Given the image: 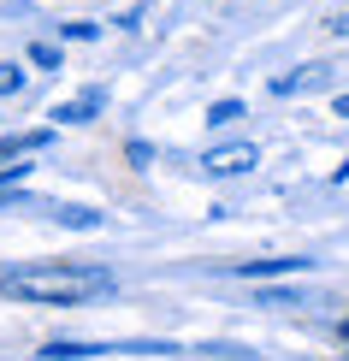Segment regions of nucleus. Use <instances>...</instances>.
I'll return each mask as SVG.
<instances>
[{
    "instance_id": "f8f14e48",
    "label": "nucleus",
    "mask_w": 349,
    "mask_h": 361,
    "mask_svg": "<svg viewBox=\"0 0 349 361\" xmlns=\"http://www.w3.org/2000/svg\"><path fill=\"white\" fill-rule=\"evenodd\" d=\"M66 36H71V42H95L101 24H66Z\"/></svg>"
},
{
    "instance_id": "0eeeda50",
    "label": "nucleus",
    "mask_w": 349,
    "mask_h": 361,
    "mask_svg": "<svg viewBox=\"0 0 349 361\" xmlns=\"http://www.w3.org/2000/svg\"><path fill=\"white\" fill-rule=\"evenodd\" d=\"M54 219H59V225H71V231H101V225H107L95 207H59Z\"/></svg>"
},
{
    "instance_id": "39448f33",
    "label": "nucleus",
    "mask_w": 349,
    "mask_h": 361,
    "mask_svg": "<svg viewBox=\"0 0 349 361\" xmlns=\"http://www.w3.org/2000/svg\"><path fill=\"white\" fill-rule=\"evenodd\" d=\"M48 142H54V130H24V137H6V142H0V166H6V160H24V154H42Z\"/></svg>"
},
{
    "instance_id": "9b49d317",
    "label": "nucleus",
    "mask_w": 349,
    "mask_h": 361,
    "mask_svg": "<svg viewBox=\"0 0 349 361\" xmlns=\"http://www.w3.org/2000/svg\"><path fill=\"white\" fill-rule=\"evenodd\" d=\"M125 160H130V166H154V142H130Z\"/></svg>"
},
{
    "instance_id": "f03ea898",
    "label": "nucleus",
    "mask_w": 349,
    "mask_h": 361,
    "mask_svg": "<svg viewBox=\"0 0 349 361\" xmlns=\"http://www.w3.org/2000/svg\"><path fill=\"white\" fill-rule=\"evenodd\" d=\"M255 166H261V148H255V142H231V148H207V154H202V172L207 178H243Z\"/></svg>"
},
{
    "instance_id": "7ed1b4c3",
    "label": "nucleus",
    "mask_w": 349,
    "mask_h": 361,
    "mask_svg": "<svg viewBox=\"0 0 349 361\" xmlns=\"http://www.w3.org/2000/svg\"><path fill=\"white\" fill-rule=\"evenodd\" d=\"M308 255H278V261H237L231 273L237 279H278V273H308Z\"/></svg>"
},
{
    "instance_id": "ddd939ff",
    "label": "nucleus",
    "mask_w": 349,
    "mask_h": 361,
    "mask_svg": "<svg viewBox=\"0 0 349 361\" xmlns=\"http://www.w3.org/2000/svg\"><path fill=\"white\" fill-rule=\"evenodd\" d=\"M18 195H24V184H12V178H0V207H6V202H18Z\"/></svg>"
},
{
    "instance_id": "dca6fc26",
    "label": "nucleus",
    "mask_w": 349,
    "mask_h": 361,
    "mask_svg": "<svg viewBox=\"0 0 349 361\" xmlns=\"http://www.w3.org/2000/svg\"><path fill=\"white\" fill-rule=\"evenodd\" d=\"M343 338H349V326H343Z\"/></svg>"
},
{
    "instance_id": "6e6552de",
    "label": "nucleus",
    "mask_w": 349,
    "mask_h": 361,
    "mask_svg": "<svg viewBox=\"0 0 349 361\" xmlns=\"http://www.w3.org/2000/svg\"><path fill=\"white\" fill-rule=\"evenodd\" d=\"M24 83H30V71L6 59V66H0V95H24Z\"/></svg>"
},
{
    "instance_id": "423d86ee",
    "label": "nucleus",
    "mask_w": 349,
    "mask_h": 361,
    "mask_svg": "<svg viewBox=\"0 0 349 361\" xmlns=\"http://www.w3.org/2000/svg\"><path fill=\"white\" fill-rule=\"evenodd\" d=\"M314 83H326V66H302L290 78H272V95H296V89H314Z\"/></svg>"
},
{
    "instance_id": "9d476101",
    "label": "nucleus",
    "mask_w": 349,
    "mask_h": 361,
    "mask_svg": "<svg viewBox=\"0 0 349 361\" xmlns=\"http://www.w3.org/2000/svg\"><path fill=\"white\" fill-rule=\"evenodd\" d=\"M30 66H59V48H54V42H36V48H30Z\"/></svg>"
},
{
    "instance_id": "20e7f679",
    "label": "nucleus",
    "mask_w": 349,
    "mask_h": 361,
    "mask_svg": "<svg viewBox=\"0 0 349 361\" xmlns=\"http://www.w3.org/2000/svg\"><path fill=\"white\" fill-rule=\"evenodd\" d=\"M101 107H107V95H101V89H83L78 101H59L48 118H54V125H89V118H95Z\"/></svg>"
},
{
    "instance_id": "f257e3e1",
    "label": "nucleus",
    "mask_w": 349,
    "mask_h": 361,
    "mask_svg": "<svg viewBox=\"0 0 349 361\" xmlns=\"http://www.w3.org/2000/svg\"><path fill=\"white\" fill-rule=\"evenodd\" d=\"M0 296H12V302H36V308H78V302L113 296V273H107V267H78V261H42V267L6 273V279H0Z\"/></svg>"
},
{
    "instance_id": "2eb2a0df",
    "label": "nucleus",
    "mask_w": 349,
    "mask_h": 361,
    "mask_svg": "<svg viewBox=\"0 0 349 361\" xmlns=\"http://www.w3.org/2000/svg\"><path fill=\"white\" fill-rule=\"evenodd\" d=\"M338 118H349V95H338Z\"/></svg>"
},
{
    "instance_id": "1a4fd4ad",
    "label": "nucleus",
    "mask_w": 349,
    "mask_h": 361,
    "mask_svg": "<svg viewBox=\"0 0 349 361\" xmlns=\"http://www.w3.org/2000/svg\"><path fill=\"white\" fill-rule=\"evenodd\" d=\"M243 118V101H214L207 107V125H237Z\"/></svg>"
},
{
    "instance_id": "4468645a",
    "label": "nucleus",
    "mask_w": 349,
    "mask_h": 361,
    "mask_svg": "<svg viewBox=\"0 0 349 361\" xmlns=\"http://www.w3.org/2000/svg\"><path fill=\"white\" fill-rule=\"evenodd\" d=\"M331 36H349V12H343V18H331Z\"/></svg>"
}]
</instances>
